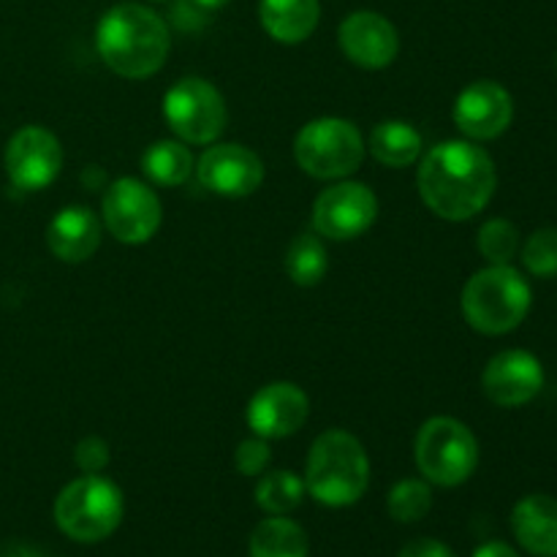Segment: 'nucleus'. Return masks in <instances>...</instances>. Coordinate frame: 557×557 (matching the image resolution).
Listing matches in <instances>:
<instances>
[{
    "mask_svg": "<svg viewBox=\"0 0 557 557\" xmlns=\"http://www.w3.org/2000/svg\"><path fill=\"white\" fill-rule=\"evenodd\" d=\"M515 120V101L504 85L479 79L457 96L455 123L471 141H490L504 134Z\"/></svg>",
    "mask_w": 557,
    "mask_h": 557,
    "instance_id": "12",
    "label": "nucleus"
},
{
    "mask_svg": "<svg viewBox=\"0 0 557 557\" xmlns=\"http://www.w3.org/2000/svg\"><path fill=\"white\" fill-rule=\"evenodd\" d=\"M228 0H180L177 14L196 16V20H205L207 14H215L218 9H223Z\"/></svg>",
    "mask_w": 557,
    "mask_h": 557,
    "instance_id": "31",
    "label": "nucleus"
},
{
    "mask_svg": "<svg viewBox=\"0 0 557 557\" xmlns=\"http://www.w3.org/2000/svg\"><path fill=\"white\" fill-rule=\"evenodd\" d=\"M234 466L243 476H261L270 466V446H267V438H245L243 444L234 451Z\"/></svg>",
    "mask_w": 557,
    "mask_h": 557,
    "instance_id": "28",
    "label": "nucleus"
},
{
    "mask_svg": "<svg viewBox=\"0 0 557 557\" xmlns=\"http://www.w3.org/2000/svg\"><path fill=\"white\" fill-rule=\"evenodd\" d=\"M326 248L319 234H299L286 253V272L297 286H315L326 275Z\"/></svg>",
    "mask_w": 557,
    "mask_h": 557,
    "instance_id": "24",
    "label": "nucleus"
},
{
    "mask_svg": "<svg viewBox=\"0 0 557 557\" xmlns=\"http://www.w3.org/2000/svg\"><path fill=\"white\" fill-rule=\"evenodd\" d=\"M305 493H308L305 479H299L297 473L272 471L261 476V482L256 484V504L270 517H286L294 509H299Z\"/></svg>",
    "mask_w": 557,
    "mask_h": 557,
    "instance_id": "23",
    "label": "nucleus"
},
{
    "mask_svg": "<svg viewBox=\"0 0 557 557\" xmlns=\"http://www.w3.org/2000/svg\"><path fill=\"white\" fill-rule=\"evenodd\" d=\"M417 466L438 487L468 482L479 466L476 435L451 417L430 419L417 435Z\"/></svg>",
    "mask_w": 557,
    "mask_h": 557,
    "instance_id": "7",
    "label": "nucleus"
},
{
    "mask_svg": "<svg viewBox=\"0 0 557 557\" xmlns=\"http://www.w3.org/2000/svg\"><path fill=\"white\" fill-rule=\"evenodd\" d=\"M379 215V199L362 183H337L313 201V232L326 239H354Z\"/></svg>",
    "mask_w": 557,
    "mask_h": 557,
    "instance_id": "11",
    "label": "nucleus"
},
{
    "mask_svg": "<svg viewBox=\"0 0 557 557\" xmlns=\"http://www.w3.org/2000/svg\"><path fill=\"white\" fill-rule=\"evenodd\" d=\"M141 172L156 185L174 188V185H183L196 172L194 152L183 141L161 139L147 147V152L141 156Z\"/></svg>",
    "mask_w": 557,
    "mask_h": 557,
    "instance_id": "22",
    "label": "nucleus"
},
{
    "mask_svg": "<svg viewBox=\"0 0 557 557\" xmlns=\"http://www.w3.org/2000/svg\"><path fill=\"white\" fill-rule=\"evenodd\" d=\"M163 117L169 128L188 145H212L226 128V101L212 82L185 76L163 96Z\"/></svg>",
    "mask_w": 557,
    "mask_h": 557,
    "instance_id": "8",
    "label": "nucleus"
},
{
    "mask_svg": "<svg viewBox=\"0 0 557 557\" xmlns=\"http://www.w3.org/2000/svg\"><path fill=\"white\" fill-rule=\"evenodd\" d=\"M531 286L509 264H490L462 288V315L482 335H506L525 321Z\"/></svg>",
    "mask_w": 557,
    "mask_h": 557,
    "instance_id": "4",
    "label": "nucleus"
},
{
    "mask_svg": "<svg viewBox=\"0 0 557 557\" xmlns=\"http://www.w3.org/2000/svg\"><path fill=\"white\" fill-rule=\"evenodd\" d=\"M308 411V395L297 384L275 381L250 397L248 424L259 438H288L302 428Z\"/></svg>",
    "mask_w": 557,
    "mask_h": 557,
    "instance_id": "16",
    "label": "nucleus"
},
{
    "mask_svg": "<svg viewBox=\"0 0 557 557\" xmlns=\"http://www.w3.org/2000/svg\"><path fill=\"white\" fill-rule=\"evenodd\" d=\"M337 41L346 58L359 69L379 71L395 63L400 38L395 25L375 11H354L343 20Z\"/></svg>",
    "mask_w": 557,
    "mask_h": 557,
    "instance_id": "15",
    "label": "nucleus"
},
{
    "mask_svg": "<svg viewBox=\"0 0 557 557\" xmlns=\"http://www.w3.org/2000/svg\"><path fill=\"white\" fill-rule=\"evenodd\" d=\"M370 482L364 446L346 430H326L313 441L305 468V490L319 504L341 509L357 504Z\"/></svg>",
    "mask_w": 557,
    "mask_h": 557,
    "instance_id": "3",
    "label": "nucleus"
},
{
    "mask_svg": "<svg viewBox=\"0 0 557 557\" xmlns=\"http://www.w3.org/2000/svg\"><path fill=\"white\" fill-rule=\"evenodd\" d=\"M430 506H433V493L419 479H403V482L392 487L389 498H386V509H389L392 520L403 522V525L428 517Z\"/></svg>",
    "mask_w": 557,
    "mask_h": 557,
    "instance_id": "25",
    "label": "nucleus"
},
{
    "mask_svg": "<svg viewBox=\"0 0 557 557\" xmlns=\"http://www.w3.org/2000/svg\"><path fill=\"white\" fill-rule=\"evenodd\" d=\"M522 264L533 277H557V228H539L528 237Z\"/></svg>",
    "mask_w": 557,
    "mask_h": 557,
    "instance_id": "27",
    "label": "nucleus"
},
{
    "mask_svg": "<svg viewBox=\"0 0 557 557\" xmlns=\"http://www.w3.org/2000/svg\"><path fill=\"white\" fill-rule=\"evenodd\" d=\"M479 253L490 261V264H509L520 250V232L506 218H493L479 228Z\"/></svg>",
    "mask_w": 557,
    "mask_h": 557,
    "instance_id": "26",
    "label": "nucleus"
},
{
    "mask_svg": "<svg viewBox=\"0 0 557 557\" xmlns=\"http://www.w3.org/2000/svg\"><path fill=\"white\" fill-rule=\"evenodd\" d=\"M370 152L392 169L411 166L422 156V134L411 123L386 120L375 125L370 134Z\"/></svg>",
    "mask_w": 557,
    "mask_h": 557,
    "instance_id": "20",
    "label": "nucleus"
},
{
    "mask_svg": "<svg viewBox=\"0 0 557 557\" xmlns=\"http://www.w3.org/2000/svg\"><path fill=\"white\" fill-rule=\"evenodd\" d=\"M259 16L264 30L281 44H299L310 38L321 20L319 0H261Z\"/></svg>",
    "mask_w": 557,
    "mask_h": 557,
    "instance_id": "19",
    "label": "nucleus"
},
{
    "mask_svg": "<svg viewBox=\"0 0 557 557\" xmlns=\"http://www.w3.org/2000/svg\"><path fill=\"white\" fill-rule=\"evenodd\" d=\"M123 515L125 500L120 487L98 473L74 479L54 500V525L79 544H98L112 536Z\"/></svg>",
    "mask_w": 557,
    "mask_h": 557,
    "instance_id": "5",
    "label": "nucleus"
},
{
    "mask_svg": "<svg viewBox=\"0 0 557 557\" xmlns=\"http://www.w3.org/2000/svg\"><path fill=\"white\" fill-rule=\"evenodd\" d=\"M511 531L533 557H557V498L525 495L511 511Z\"/></svg>",
    "mask_w": 557,
    "mask_h": 557,
    "instance_id": "18",
    "label": "nucleus"
},
{
    "mask_svg": "<svg viewBox=\"0 0 557 557\" xmlns=\"http://www.w3.org/2000/svg\"><path fill=\"white\" fill-rule=\"evenodd\" d=\"M103 226L125 245H141L161 226V201L141 180H114L101 201Z\"/></svg>",
    "mask_w": 557,
    "mask_h": 557,
    "instance_id": "9",
    "label": "nucleus"
},
{
    "mask_svg": "<svg viewBox=\"0 0 557 557\" xmlns=\"http://www.w3.org/2000/svg\"><path fill=\"white\" fill-rule=\"evenodd\" d=\"M473 557H520V555H517V549H511L509 544L490 542V544H482V547L473 553Z\"/></svg>",
    "mask_w": 557,
    "mask_h": 557,
    "instance_id": "32",
    "label": "nucleus"
},
{
    "mask_svg": "<svg viewBox=\"0 0 557 557\" xmlns=\"http://www.w3.org/2000/svg\"><path fill=\"white\" fill-rule=\"evenodd\" d=\"M199 183L207 190L228 199H243L259 190L264 180V163L243 145H215L196 163Z\"/></svg>",
    "mask_w": 557,
    "mask_h": 557,
    "instance_id": "13",
    "label": "nucleus"
},
{
    "mask_svg": "<svg viewBox=\"0 0 557 557\" xmlns=\"http://www.w3.org/2000/svg\"><path fill=\"white\" fill-rule=\"evenodd\" d=\"M11 557H41V555L33 553V549H27V547H20V549H14V555Z\"/></svg>",
    "mask_w": 557,
    "mask_h": 557,
    "instance_id": "33",
    "label": "nucleus"
},
{
    "mask_svg": "<svg viewBox=\"0 0 557 557\" xmlns=\"http://www.w3.org/2000/svg\"><path fill=\"white\" fill-rule=\"evenodd\" d=\"M63 169V147L52 131L25 125L5 145V174L20 190H44Z\"/></svg>",
    "mask_w": 557,
    "mask_h": 557,
    "instance_id": "10",
    "label": "nucleus"
},
{
    "mask_svg": "<svg viewBox=\"0 0 557 557\" xmlns=\"http://www.w3.org/2000/svg\"><path fill=\"white\" fill-rule=\"evenodd\" d=\"M397 557H455V553L438 539H413L400 549Z\"/></svg>",
    "mask_w": 557,
    "mask_h": 557,
    "instance_id": "30",
    "label": "nucleus"
},
{
    "mask_svg": "<svg viewBox=\"0 0 557 557\" xmlns=\"http://www.w3.org/2000/svg\"><path fill=\"white\" fill-rule=\"evenodd\" d=\"M484 395L500 408L528 406L544 389V368L531 351L509 348L490 359L482 375Z\"/></svg>",
    "mask_w": 557,
    "mask_h": 557,
    "instance_id": "14",
    "label": "nucleus"
},
{
    "mask_svg": "<svg viewBox=\"0 0 557 557\" xmlns=\"http://www.w3.org/2000/svg\"><path fill=\"white\" fill-rule=\"evenodd\" d=\"M555 69H557V58H555Z\"/></svg>",
    "mask_w": 557,
    "mask_h": 557,
    "instance_id": "34",
    "label": "nucleus"
},
{
    "mask_svg": "<svg viewBox=\"0 0 557 557\" xmlns=\"http://www.w3.org/2000/svg\"><path fill=\"white\" fill-rule=\"evenodd\" d=\"M417 185L430 212L444 221H468L490 205L498 174L484 147L455 139L441 141L422 158Z\"/></svg>",
    "mask_w": 557,
    "mask_h": 557,
    "instance_id": "1",
    "label": "nucleus"
},
{
    "mask_svg": "<svg viewBox=\"0 0 557 557\" xmlns=\"http://www.w3.org/2000/svg\"><path fill=\"white\" fill-rule=\"evenodd\" d=\"M294 158L310 177L343 180L362 166V134L341 117L310 120L294 139Z\"/></svg>",
    "mask_w": 557,
    "mask_h": 557,
    "instance_id": "6",
    "label": "nucleus"
},
{
    "mask_svg": "<svg viewBox=\"0 0 557 557\" xmlns=\"http://www.w3.org/2000/svg\"><path fill=\"white\" fill-rule=\"evenodd\" d=\"M47 245L60 261H87L101 245V221L90 207H65L49 221Z\"/></svg>",
    "mask_w": 557,
    "mask_h": 557,
    "instance_id": "17",
    "label": "nucleus"
},
{
    "mask_svg": "<svg viewBox=\"0 0 557 557\" xmlns=\"http://www.w3.org/2000/svg\"><path fill=\"white\" fill-rule=\"evenodd\" d=\"M96 47L103 63L125 79H147L166 63L169 27L156 11L139 3H120L101 16Z\"/></svg>",
    "mask_w": 557,
    "mask_h": 557,
    "instance_id": "2",
    "label": "nucleus"
},
{
    "mask_svg": "<svg viewBox=\"0 0 557 557\" xmlns=\"http://www.w3.org/2000/svg\"><path fill=\"white\" fill-rule=\"evenodd\" d=\"M250 557H308V536L286 517H267L250 533Z\"/></svg>",
    "mask_w": 557,
    "mask_h": 557,
    "instance_id": "21",
    "label": "nucleus"
},
{
    "mask_svg": "<svg viewBox=\"0 0 557 557\" xmlns=\"http://www.w3.org/2000/svg\"><path fill=\"white\" fill-rule=\"evenodd\" d=\"M74 460L85 473H101L103 468L109 466L107 441H101V438L79 441V446H76V451H74Z\"/></svg>",
    "mask_w": 557,
    "mask_h": 557,
    "instance_id": "29",
    "label": "nucleus"
}]
</instances>
